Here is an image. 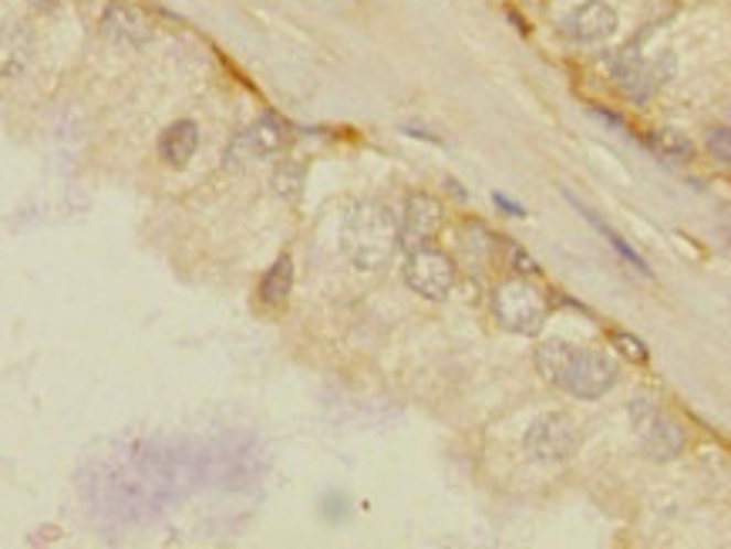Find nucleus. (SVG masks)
<instances>
[{
    "mask_svg": "<svg viewBox=\"0 0 731 549\" xmlns=\"http://www.w3.org/2000/svg\"><path fill=\"white\" fill-rule=\"evenodd\" d=\"M200 149V126L193 118H182V121H172V126L162 132L159 139V155L165 165L172 169H182Z\"/></svg>",
    "mask_w": 731,
    "mask_h": 549,
    "instance_id": "obj_12",
    "label": "nucleus"
},
{
    "mask_svg": "<svg viewBox=\"0 0 731 549\" xmlns=\"http://www.w3.org/2000/svg\"><path fill=\"white\" fill-rule=\"evenodd\" d=\"M493 203L506 213V216H516V219H523L526 216V206L523 203H516V200H509V196H503V193H496L493 196Z\"/></svg>",
    "mask_w": 731,
    "mask_h": 549,
    "instance_id": "obj_21",
    "label": "nucleus"
},
{
    "mask_svg": "<svg viewBox=\"0 0 731 549\" xmlns=\"http://www.w3.org/2000/svg\"><path fill=\"white\" fill-rule=\"evenodd\" d=\"M405 283H408L411 293L432 300V303H442L455 290V263H452L449 254H442V250H436V247L424 243V247L408 250Z\"/></svg>",
    "mask_w": 731,
    "mask_h": 549,
    "instance_id": "obj_5",
    "label": "nucleus"
},
{
    "mask_svg": "<svg viewBox=\"0 0 731 549\" xmlns=\"http://www.w3.org/2000/svg\"><path fill=\"white\" fill-rule=\"evenodd\" d=\"M593 115H596L600 121H606V126H614V129L627 132V121H624L621 115H614V111H606V108H593Z\"/></svg>",
    "mask_w": 731,
    "mask_h": 549,
    "instance_id": "obj_22",
    "label": "nucleus"
},
{
    "mask_svg": "<svg viewBox=\"0 0 731 549\" xmlns=\"http://www.w3.org/2000/svg\"><path fill=\"white\" fill-rule=\"evenodd\" d=\"M614 82L617 88L634 101V105H647L654 98V92L675 75V57L671 54H660L654 61H644L637 54V47H624L614 61Z\"/></svg>",
    "mask_w": 731,
    "mask_h": 549,
    "instance_id": "obj_4",
    "label": "nucleus"
},
{
    "mask_svg": "<svg viewBox=\"0 0 731 549\" xmlns=\"http://www.w3.org/2000/svg\"><path fill=\"white\" fill-rule=\"evenodd\" d=\"M685 442H688V435H685V429H681V421L671 418V415H657V418L651 421V429L641 432V449H644V455L654 459V462H671V459H678V455L685 452Z\"/></svg>",
    "mask_w": 731,
    "mask_h": 549,
    "instance_id": "obj_11",
    "label": "nucleus"
},
{
    "mask_svg": "<svg viewBox=\"0 0 731 549\" xmlns=\"http://www.w3.org/2000/svg\"><path fill=\"white\" fill-rule=\"evenodd\" d=\"M445 209L432 193H411L405 200V219H401V243L408 250L424 247L442 229Z\"/></svg>",
    "mask_w": 731,
    "mask_h": 549,
    "instance_id": "obj_9",
    "label": "nucleus"
},
{
    "mask_svg": "<svg viewBox=\"0 0 731 549\" xmlns=\"http://www.w3.org/2000/svg\"><path fill=\"white\" fill-rule=\"evenodd\" d=\"M611 341H614V347H617L627 360H634V364H647V360H651V351H647V344H644L641 337H634V334H627V331H614Z\"/></svg>",
    "mask_w": 731,
    "mask_h": 549,
    "instance_id": "obj_17",
    "label": "nucleus"
},
{
    "mask_svg": "<svg viewBox=\"0 0 731 549\" xmlns=\"http://www.w3.org/2000/svg\"><path fill=\"white\" fill-rule=\"evenodd\" d=\"M617 385V364L600 351H580L570 360L563 388L580 401H596Z\"/></svg>",
    "mask_w": 731,
    "mask_h": 549,
    "instance_id": "obj_6",
    "label": "nucleus"
},
{
    "mask_svg": "<svg viewBox=\"0 0 731 549\" xmlns=\"http://www.w3.org/2000/svg\"><path fill=\"white\" fill-rule=\"evenodd\" d=\"M293 290V260L290 257H277V263L267 270L264 283H260V300L267 308H283Z\"/></svg>",
    "mask_w": 731,
    "mask_h": 549,
    "instance_id": "obj_16",
    "label": "nucleus"
},
{
    "mask_svg": "<svg viewBox=\"0 0 731 549\" xmlns=\"http://www.w3.org/2000/svg\"><path fill=\"white\" fill-rule=\"evenodd\" d=\"M705 146H708L711 159H718V162L731 165V129H711Z\"/></svg>",
    "mask_w": 731,
    "mask_h": 549,
    "instance_id": "obj_19",
    "label": "nucleus"
},
{
    "mask_svg": "<svg viewBox=\"0 0 731 549\" xmlns=\"http://www.w3.org/2000/svg\"><path fill=\"white\" fill-rule=\"evenodd\" d=\"M573 354H577V347H573L570 341H560V337L542 341V344L536 347V357H533L539 378H542L546 385H553V388H563Z\"/></svg>",
    "mask_w": 731,
    "mask_h": 549,
    "instance_id": "obj_13",
    "label": "nucleus"
},
{
    "mask_svg": "<svg viewBox=\"0 0 731 549\" xmlns=\"http://www.w3.org/2000/svg\"><path fill=\"white\" fill-rule=\"evenodd\" d=\"M647 149L657 155V159H664V162H691L695 159V146H691V139L685 136V132H678V129H654L651 136H647Z\"/></svg>",
    "mask_w": 731,
    "mask_h": 549,
    "instance_id": "obj_15",
    "label": "nucleus"
},
{
    "mask_svg": "<svg viewBox=\"0 0 731 549\" xmlns=\"http://www.w3.org/2000/svg\"><path fill=\"white\" fill-rule=\"evenodd\" d=\"M627 411H631V424H634V432H637V435H641V432H647V429H651V421L660 415L651 395H637V398L631 401V408H627Z\"/></svg>",
    "mask_w": 731,
    "mask_h": 549,
    "instance_id": "obj_18",
    "label": "nucleus"
},
{
    "mask_svg": "<svg viewBox=\"0 0 731 549\" xmlns=\"http://www.w3.org/2000/svg\"><path fill=\"white\" fill-rule=\"evenodd\" d=\"M341 239H344V254L357 270L378 273L395 260L401 247V229L395 226V216L385 206L364 203L347 216Z\"/></svg>",
    "mask_w": 731,
    "mask_h": 549,
    "instance_id": "obj_1",
    "label": "nucleus"
},
{
    "mask_svg": "<svg viewBox=\"0 0 731 549\" xmlns=\"http://www.w3.org/2000/svg\"><path fill=\"white\" fill-rule=\"evenodd\" d=\"M101 31L108 37H115L118 44H129V47H146L152 44L155 37V21L136 8V4H126V0H111L101 14Z\"/></svg>",
    "mask_w": 731,
    "mask_h": 549,
    "instance_id": "obj_8",
    "label": "nucleus"
},
{
    "mask_svg": "<svg viewBox=\"0 0 731 549\" xmlns=\"http://www.w3.org/2000/svg\"><path fill=\"white\" fill-rule=\"evenodd\" d=\"M583 432L570 411H542L529 421L523 435V449L533 462H567L580 452Z\"/></svg>",
    "mask_w": 731,
    "mask_h": 549,
    "instance_id": "obj_2",
    "label": "nucleus"
},
{
    "mask_svg": "<svg viewBox=\"0 0 731 549\" xmlns=\"http://www.w3.org/2000/svg\"><path fill=\"white\" fill-rule=\"evenodd\" d=\"M287 146V126L277 118V115H264L257 118L254 126L243 129L229 149H226V165H243V162H254V159H270L277 155L280 149Z\"/></svg>",
    "mask_w": 731,
    "mask_h": 549,
    "instance_id": "obj_7",
    "label": "nucleus"
},
{
    "mask_svg": "<svg viewBox=\"0 0 731 549\" xmlns=\"http://www.w3.org/2000/svg\"><path fill=\"white\" fill-rule=\"evenodd\" d=\"M509 257H513V270H519V273H539V263H536L533 257H526L519 247H513Z\"/></svg>",
    "mask_w": 731,
    "mask_h": 549,
    "instance_id": "obj_20",
    "label": "nucleus"
},
{
    "mask_svg": "<svg viewBox=\"0 0 731 549\" xmlns=\"http://www.w3.org/2000/svg\"><path fill=\"white\" fill-rule=\"evenodd\" d=\"M567 200L573 203V209H577V213H580V216H583V219H587V223H590V226H593V229H596V233L603 236V239H606V243H611V247H614V250H617V254H621V257H624V260H627V263H631V267L637 270V273L651 277V267L644 263V257H641V254H637V250L631 247V243H627V239H624V236H621L617 229H611V226H606V223H603V219H600V216H596L593 209H587V206H583V203H580L577 196H570V193H567Z\"/></svg>",
    "mask_w": 731,
    "mask_h": 549,
    "instance_id": "obj_14",
    "label": "nucleus"
},
{
    "mask_svg": "<svg viewBox=\"0 0 731 549\" xmlns=\"http://www.w3.org/2000/svg\"><path fill=\"white\" fill-rule=\"evenodd\" d=\"M493 314L496 321L509 331V334H519V337H536L546 324V300L542 293L526 283V280H506L496 287L493 293Z\"/></svg>",
    "mask_w": 731,
    "mask_h": 549,
    "instance_id": "obj_3",
    "label": "nucleus"
},
{
    "mask_svg": "<svg viewBox=\"0 0 731 549\" xmlns=\"http://www.w3.org/2000/svg\"><path fill=\"white\" fill-rule=\"evenodd\" d=\"M563 31L577 44H603L617 31V11L611 4H603V0H587V4H580L567 14Z\"/></svg>",
    "mask_w": 731,
    "mask_h": 549,
    "instance_id": "obj_10",
    "label": "nucleus"
}]
</instances>
